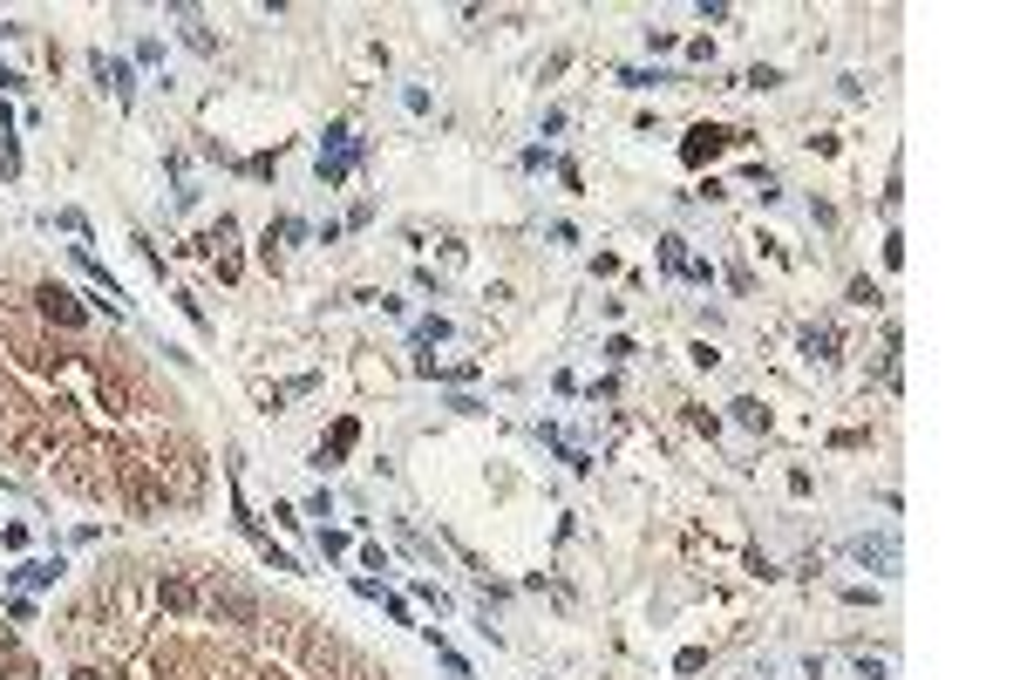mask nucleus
Segmentation results:
<instances>
[{
	"label": "nucleus",
	"instance_id": "0eeeda50",
	"mask_svg": "<svg viewBox=\"0 0 1020 680\" xmlns=\"http://www.w3.org/2000/svg\"><path fill=\"white\" fill-rule=\"evenodd\" d=\"M347 170H354V157H320V184H341Z\"/></svg>",
	"mask_w": 1020,
	"mask_h": 680
},
{
	"label": "nucleus",
	"instance_id": "39448f33",
	"mask_svg": "<svg viewBox=\"0 0 1020 680\" xmlns=\"http://www.w3.org/2000/svg\"><path fill=\"white\" fill-rule=\"evenodd\" d=\"M803 355L830 361V355H837V334H830V326H809V334H803Z\"/></svg>",
	"mask_w": 1020,
	"mask_h": 680
},
{
	"label": "nucleus",
	"instance_id": "6e6552de",
	"mask_svg": "<svg viewBox=\"0 0 1020 680\" xmlns=\"http://www.w3.org/2000/svg\"><path fill=\"white\" fill-rule=\"evenodd\" d=\"M735 422H749V429H762L769 415H762V401H735Z\"/></svg>",
	"mask_w": 1020,
	"mask_h": 680
},
{
	"label": "nucleus",
	"instance_id": "9d476101",
	"mask_svg": "<svg viewBox=\"0 0 1020 680\" xmlns=\"http://www.w3.org/2000/svg\"><path fill=\"white\" fill-rule=\"evenodd\" d=\"M68 680H102V673H95V667H75V673H68Z\"/></svg>",
	"mask_w": 1020,
	"mask_h": 680
},
{
	"label": "nucleus",
	"instance_id": "f257e3e1",
	"mask_svg": "<svg viewBox=\"0 0 1020 680\" xmlns=\"http://www.w3.org/2000/svg\"><path fill=\"white\" fill-rule=\"evenodd\" d=\"M35 307H41L48 326H62V334H75V326H82V299H75L68 286H55V280L35 286Z\"/></svg>",
	"mask_w": 1020,
	"mask_h": 680
},
{
	"label": "nucleus",
	"instance_id": "7ed1b4c3",
	"mask_svg": "<svg viewBox=\"0 0 1020 680\" xmlns=\"http://www.w3.org/2000/svg\"><path fill=\"white\" fill-rule=\"evenodd\" d=\"M728 143H742V130H714V123H694V130H687V143H680V157H687V164H707V157H722Z\"/></svg>",
	"mask_w": 1020,
	"mask_h": 680
},
{
	"label": "nucleus",
	"instance_id": "423d86ee",
	"mask_svg": "<svg viewBox=\"0 0 1020 680\" xmlns=\"http://www.w3.org/2000/svg\"><path fill=\"white\" fill-rule=\"evenodd\" d=\"M14 578H21V586H55V578H62V559H55V565H48V559H41V565H21Z\"/></svg>",
	"mask_w": 1020,
	"mask_h": 680
},
{
	"label": "nucleus",
	"instance_id": "1a4fd4ad",
	"mask_svg": "<svg viewBox=\"0 0 1020 680\" xmlns=\"http://www.w3.org/2000/svg\"><path fill=\"white\" fill-rule=\"evenodd\" d=\"M776 82H782L776 68H749V75H742V89H776Z\"/></svg>",
	"mask_w": 1020,
	"mask_h": 680
},
{
	"label": "nucleus",
	"instance_id": "20e7f679",
	"mask_svg": "<svg viewBox=\"0 0 1020 680\" xmlns=\"http://www.w3.org/2000/svg\"><path fill=\"white\" fill-rule=\"evenodd\" d=\"M157 606H170V613H197V606H204V592L191 586V578H177V572H157Z\"/></svg>",
	"mask_w": 1020,
	"mask_h": 680
},
{
	"label": "nucleus",
	"instance_id": "f03ea898",
	"mask_svg": "<svg viewBox=\"0 0 1020 680\" xmlns=\"http://www.w3.org/2000/svg\"><path fill=\"white\" fill-rule=\"evenodd\" d=\"M204 613H218V619H232V626H259V599L239 592V586H212V592H204Z\"/></svg>",
	"mask_w": 1020,
	"mask_h": 680
}]
</instances>
